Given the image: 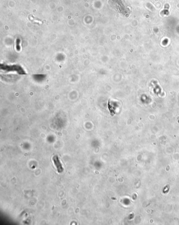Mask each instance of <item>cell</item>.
I'll return each mask as SVG.
<instances>
[{
  "label": "cell",
  "instance_id": "cell-1",
  "mask_svg": "<svg viewBox=\"0 0 179 225\" xmlns=\"http://www.w3.org/2000/svg\"><path fill=\"white\" fill-rule=\"evenodd\" d=\"M53 161L55 165L56 166L58 173H62L63 172L64 169L62 167V165H61V162L59 161V158H58V156L57 155L54 156L53 157Z\"/></svg>",
  "mask_w": 179,
  "mask_h": 225
}]
</instances>
